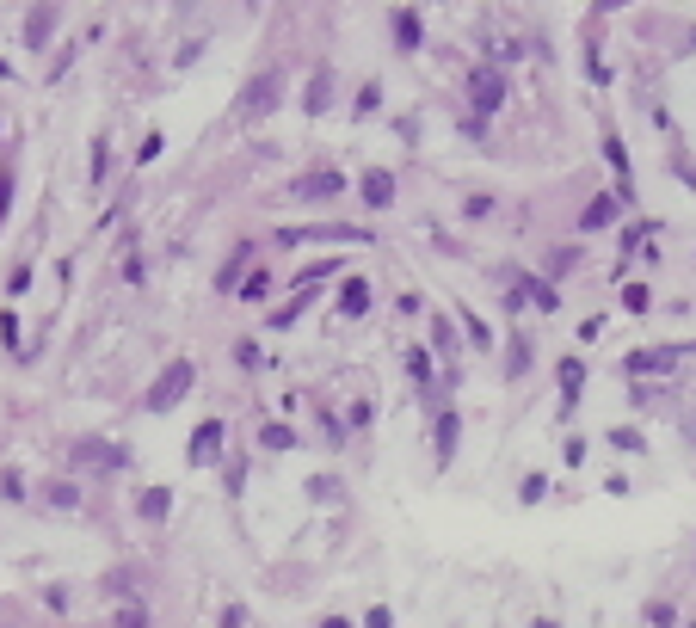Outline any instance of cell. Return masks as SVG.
Returning a JSON list of instances; mask_svg holds the SVG:
<instances>
[{
    "instance_id": "2e32d148",
    "label": "cell",
    "mask_w": 696,
    "mask_h": 628,
    "mask_svg": "<svg viewBox=\"0 0 696 628\" xmlns=\"http://www.w3.org/2000/svg\"><path fill=\"white\" fill-rule=\"evenodd\" d=\"M247 265H253V241H241V247L228 252V265L216 271V290H235V283L247 277Z\"/></svg>"
},
{
    "instance_id": "30bf717a",
    "label": "cell",
    "mask_w": 696,
    "mask_h": 628,
    "mask_svg": "<svg viewBox=\"0 0 696 628\" xmlns=\"http://www.w3.org/2000/svg\"><path fill=\"white\" fill-rule=\"evenodd\" d=\"M358 191H364V204H370V210H389V204H395V173L370 167V173L358 179Z\"/></svg>"
},
{
    "instance_id": "f546056e",
    "label": "cell",
    "mask_w": 696,
    "mask_h": 628,
    "mask_svg": "<svg viewBox=\"0 0 696 628\" xmlns=\"http://www.w3.org/2000/svg\"><path fill=\"white\" fill-rule=\"evenodd\" d=\"M112 628H148V610H142V604H124V610H118V623Z\"/></svg>"
},
{
    "instance_id": "9a60e30c",
    "label": "cell",
    "mask_w": 696,
    "mask_h": 628,
    "mask_svg": "<svg viewBox=\"0 0 696 628\" xmlns=\"http://www.w3.org/2000/svg\"><path fill=\"white\" fill-rule=\"evenodd\" d=\"M166 511H173V487H142L136 493V517L142 523H166Z\"/></svg>"
},
{
    "instance_id": "4fadbf2b",
    "label": "cell",
    "mask_w": 696,
    "mask_h": 628,
    "mask_svg": "<svg viewBox=\"0 0 696 628\" xmlns=\"http://www.w3.org/2000/svg\"><path fill=\"white\" fill-rule=\"evenodd\" d=\"M623 204H629L623 191H610V198H598V204H585V216H579V229H585V235H592V229H610V222L623 216Z\"/></svg>"
},
{
    "instance_id": "f1b7e54d",
    "label": "cell",
    "mask_w": 696,
    "mask_h": 628,
    "mask_svg": "<svg viewBox=\"0 0 696 628\" xmlns=\"http://www.w3.org/2000/svg\"><path fill=\"white\" fill-rule=\"evenodd\" d=\"M610 444H616V450H647V444H641V431H635V425H616V431H610Z\"/></svg>"
},
{
    "instance_id": "8992f818",
    "label": "cell",
    "mask_w": 696,
    "mask_h": 628,
    "mask_svg": "<svg viewBox=\"0 0 696 628\" xmlns=\"http://www.w3.org/2000/svg\"><path fill=\"white\" fill-rule=\"evenodd\" d=\"M456 438H462V413H456V407H437V425H431L437 469H450V456H456Z\"/></svg>"
},
{
    "instance_id": "e0dca14e",
    "label": "cell",
    "mask_w": 696,
    "mask_h": 628,
    "mask_svg": "<svg viewBox=\"0 0 696 628\" xmlns=\"http://www.w3.org/2000/svg\"><path fill=\"white\" fill-rule=\"evenodd\" d=\"M339 314H352V321H358V314H370V283H364V277H345V290H339Z\"/></svg>"
},
{
    "instance_id": "3957f363",
    "label": "cell",
    "mask_w": 696,
    "mask_h": 628,
    "mask_svg": "<svg viewBox=\"0 0 696 628\" xmlns=\"http://www.w3.org/2000/svg\"><path fill=\"white\" fill-rule=\"evenodd\" d=\"M290 198H296V204H327V198H345V173H339V167L296 173V179H290Z\"/></svg>"
},
{
    "instance_id": "603a6c76",
    "label": "cell",
    "mask_w": 696,
    "mask_h": 628,
    "mask_svg": "<svg viewBox=\"0 0 696 628\" xmlns=\"http://www.w3.org/2000/svg\"><path fill=\"white\" fill-rule=\"evenodd\" d=\"M456 321H462V333H468V339H475L481 352L493 345V333H487V321H481V314H468V308H456Z\"/></svg>"
},
{
    "instance_id": "8d00e7d4",
    "label": "cell",
    "mask_w": 696,
    "mask_h": 628,
    "mask_svg": "<svg viewBox=\"0 0 696 628\" xmlns=\"http://www.w3.org/2000/svg\"><path fill=\"white\" fill-rule=\"evenodd\" d=\"M364 628H395V616H389V610H383V604H376V610H370V616H364Z\"/></svg>"
},
{
    "instance_id": "ac0fdd59",
    "label": "cell",
    "mask_w": 696,
    "mask_h": 628,
    "mask_svg": "<svg viewBox=\"0 0 696 628\" xmlns=\"http://www.w3.org/2000/svg\"><path fill=\"white\" fill-rule=\"evenodd\" d=\"M512 290H518V296H530L537 308H561V296H555V283H549V277H512Z\"/></svg>"
},
{
    "instance_id": "44dd1931",
    "label": "cell",
    "mask_w": 696,
    "mask_h": 628,
    "mask_svg": "<svg viewBox=\"0 0 696 628\" xmlns=\"http://www.w3.org/2000/svg\"><path fill=\"white\" fill-rule=\"evenodd\" d=\"M259 450H296V431H290V425H278V419H272V425H266V431H259Z\"/></svg>"
},
{
    "instance_id": "d6a6232c",
    "label": "cell",
    "mask_w": 696,
    "mask_h": 628,
    "mask_svg": "<svg viewBox=\"0 0 696 628\" xmlns=\"http://www.w3.org/2000/svg\"><path fill=\"white\" fill-rule=\"evenodd\" d=\"M647 623H653V628H672V623H678V610H672V604H647Z\"/></svg>"
},
{
    "instance_id": "4dcf8cb0",
    "label": "cell",
    "mask_w": 696,
    "mask_h": 628,
    "mask_svg": "<svg viewBox=\"0 0 696 628\" xmlns=\"http://www.w3.org/2000/svg\"><path fill=\"white\" fill-rule=\"evenodd\" d=\"M376 105H383V87H376V81H370V87H364V93H358V118H370V112H376Z\"/></svg>"
},
{
    "instance_id": "836d02e7",
    "label": "cell",
    "mask_w": 696,
    "mask_h": 628,
    "mask_svg": "<svg viewBox=\"0 0 696 628\" xmlns=\"http://www.w3.org/2000/svg\"><path fill=\"white\" fill-rule=\"evenodd\" d=\"M235 358H241V364H247V370H259V364H266V358H259V345H253V339H241V345H235Z\"/></svg>"
},
{
    "instance_id": "cb8c5ba5",
    "label": "cell",
    "mask_w": 696,
    "mask_h": 628,
    "mask_svg": "<svg viewBox=\"0 0 696 628\" xmlns=\"http://www.w3.org/2000/svg\"><path fill=\"white\" fill-rule=\"evenodd\" d=\"M524 370H530V339H512V352H506V376L518 382Z\"/></svg>"
},
{
    "instance_id": "484cf974",
    "label": "cell",
    "mask_w": 696,
    "mask_h": 628,
    "mask_svg": "<svg viewBox=\"0 0 696 628\" xmlns=\"http://www.w3.org/2000/svg\"><path fill=\"white\" fill-rule=\"evenodd\" d=\"M0 500H31V493H25V475H19V469H6V475H0Z\"/></svg>"
},
{
    "instance_id": "9c48e42d",
    "label": "cell",
    "mask_w": 696,
    "mask_h": 628,
    "mask_svg": "<svg viewBox=\"0 0 696 628\" xmlns=\"http://www.w3.org/2000/svg\"><path fill=\"white\" fill-rule=\"evenodd\" d=\"M327 105H333V68L321 62V68L308 74V99H302V112H308V118H327Z\"/></svg>"
},
{
    "instance_id": "d6986e66",
    "label": "cell",
    "mask_w": 696,
    "mask_h": 628,
    "mask_svg": "<svg viewBox=\"0 0 696 628\" xmlns=\"http://www.w3.org/2000/svg\"><path fill=\"white\" fill-rule=\"evenodd\" d=\"M579 388H585V364H579V358H561V407H567V413H573Z\"/></svg>"
},
{
    "instance_id": "ffe728a7",
    "label": "cell",
    "mask_w": 696,
    "mask_h": 628,
    "mask_svg": "<svg viewBox=\"0 0 696 628\" xmlns=\"http://www.w3.org/2000/svg\"><path fill=\"white\" fill-rule=\"evenodd\" d=\"M43 500L56 505V511H81V487L74 481H56V487H43Z\"/></svg>"
},
{
    "instance_id": "ab89813d",
    "label": "cell",
    "mask_w": 696,
    "mask_h": 628,
    "mask_svg": "<svg viewBox=\"0 0 696 628\" xmlns=\"http://www.w3.org/2000/svg\"><path fill=\"white\" fill-rule=\"evenodd\" d=\"M537 628H555V623H537Z\"/></svg>"
},
{
    "instance_id": "277c9868",
    "label": "cell",
    "mask_w": 696,
    "mask_h": 628,
    "mask_svg": "<svg viewBox=\"0 0 696 628\" xmlns=\"http://www.w3.org/2000/svg\"><path fill=\"white\" fill-rule=\"evenodd\" d=\"M468 105H475L481 118H493V112L506 105V81H499V68H475V81H468Z\"/></svg>"
},
{
    "instance_id": "83f0119b",
    "label": "cell",
    "mask_w": 696,
    "mask_h": 628,
    "mask_svg": "<svg viewBox=\"0 0 696 628\" xmlns=\"http://www.w3.org/2000/svg\"><path fill=\"white\" fill-rule=\"evenodd\" d=\"M623 308H629V314H647V283H629V290H623Z\"/></svg>"
},
{
    "instance_id": "52a82bcc",
    "label": "cell",
    "mask_w": 696,
    "mask_h": 628,
    "mask_svg": "<svg viewBox=\"0 0 696 628\" xmlns=\"http://www.w3.org/2000/svg\"><path fill=\"white\" fill-rule=\"evenodd\" d=\"M684 352H691V345H660V352H635V358H629L623 370H629V376H653V370L666 376V370H672V364H678Z\"/></svg>"
},
{
    "instance_id": "6da1fadb",
    "label": "cell",
    "mask_w": 696,
    "mask_h": 628,
    "mask_svg": "<svg viewBox=\"0 0 696 628\" xmlns=\"http://www.w3.org/2000/svg\"><path fill=\"white\" fill-rule=\"evenodd\" d=\"M283 105V68H259L247 87H241V99H235V124H259V118H272Z\"/></svg>"
},
{
    "instance_id": "7402d4cb",
    "label": "cell",
    "mask_w": 696,
    "mask_h": 628,
    "mask_svg": "<svg viewBox=\"0 0 696 628\" xmlns=\"http://www.w3.org/2000/svg\"><path fill=\"white\" fill-rule=\"evenodd\" d=\"M333 271H339V259H314V265H302V277H296V283H302V290H314V283H327Z\"/></svg>"
},
{
    "instance_id": "e575fe53",
    "label": "cell",
    "mask_w": 696,
    "mask_h": 628,
    "mask_svg": "<svg viewBox=\"0 0 696 628\" xmlns=\"http://www.w3.org/2000/svg\"><path fill=\"white\" fill-rule=\"evenodd\" d=\"M6 210H12V167H0V222H6Z\"/></svg>"
},
{
    "instance_id": "f35d334b",
    "label": "cell",
    "mask_w": 696,
    "mask_h": 628,
    "mask_svg": "<svg viewBox=\"0 0 696 628\" xmlns=\"http://www.w3.org/2000/svg\"><path fill=\"white\" fill-rule=\"evenodd\" d=\"M0 628H6V610H0Z\"/></svg>"
},
{
    "instance_id": "74e56055",
    "label": "cell",
    "mask_w": 696,
    "mask_h": 628,
    "mask_svg": "<svg viewBox=\"0 0 696 628\" xmlns=\"http://www.w3.org/2000/svg\"><path fill=\"white\" fill-rule=\"evenodd\" d=\"M321 628H352V623H345V616H327V623H321Z\"/></svg>"
},
{
    "instance_id": "8fae6325",
    "label": "cell",
    "mask_w": 696,
    "mask_h": 628,
    "mask_svg": "<svg viewBox=\"0 0 696 628\" xmlns=\"http://www.w3.org/2000/svg\"><path fill=\"white\" fill-rule=\"evenodd\" d=\"M389 31H395L401 56H414V50H419V37H425V31H419V12H414V6H395V12H389Z\"/></svg>"
},
{
    "instance_id": "d4e9b609",
    "label": "cell",
    "mask_w": 696,
    "mask_h": 628,
    "mask_svg": "<svg viewBox=\"0 0 696 628\" xmlns=\"http://www.w3.org/2000/svg\"><path fill=\"white\" fill-rule=\"evenodd\" d=\"M266 296H272V277H266V271H253V277L241 283V296H235V302H266Z\"/></svg>"
},
{
    "instance_id": "4316f807",
    "label": "cell",
    "mask_w": 696,
    "mask_h": 628,
    "mask_svg": "<svg viewBox=\"0 0 696 628\" xmlns=\"http://www.w3.org/2000/svg\"><path fill=\"white\" fill-rule=\"evenodd\" d=\"M407 376H414V382H431V358H425V345H414V352H407Z\"/></svg>"
},
{
    "instance_id": "7a4b0ae2",
    "label": "cell",
    "mask_w": 696,
    "mask_h": 628,
    "mask_svg": "<svg viewBox=\"0 0 696 628\" xmlns=\"http://www.w3.org/2000/svg\"><path fill=\"white\" fill-rule=\"evenodd\" d=\"M191 382H197V364H191V358H166V364H160V376L148 382L142 407H148V413H173V407L191 394Z\"/></svg>"
},
{
    "instance_id": "7c38bea8",
    "label": "cell",
    "mask_w": 696,
    "mask_h": 628,
    "mask_svg": "<svg viewBox=\"0 0 696 628\" xmlns=\"http://www.w3.org/2000/svg\"><path fill=\"white\" fill-rule=\"evenodd\" d=\"M56 19H62L56 6H31V12H25V50H43L50 31H56Z\"/></svg>"
},
{
    "instance_id": "ba28073f",
    "label": "cell",
    "mask_w": 696,
    "mask_h": 628,
    "mask_svg": "<svg viewBox=\"0 0 696 628\" xmlns=\"http://www.w3.org/2000/svg\"><path fill=\"white\" fill-rule=\"evenodd\" d=\"M278 241H283V247H296V241H370V229H345V222H327V229H283Z\"/></svg>"
},
{
    "instance_id": "d590c367",
    "label": "cell",
    "mask_w": 696,
    "mask_h": 628,
    "mask_svg": "<svg viewBox=\"0 0 696 628\" xmlns=\"http://www.w3.org/2000/svg\"><path fill=\"white\" fill-rule=\"evenodd\" d=\"M25 283H31V265H19V271L6 277V296H25Z\"/></svg>"
},
{
    "instance_id": "5b68a950",
    "label": "cell",
    "mask_w": 696,
    "mask_h": 628,
    "mask_svg": "<svg viewBox=\"0 0 696 628\" xmlns=\"http://www.w3.org/2000/svg\"><path fill=\"white\" fill-rule=\"evenodd\" d=\"M130 456L112 444V438H81L74 444V469H124Z\"/></svg>"
},
{
    "instance_id": "5bb4252c",
    "label": "cell",
    "mask_w": 696,
    "mask_h": 628,
    "mask_svg": "<svg viewBox=\"0 0 696 628\" xmlns=\"http://www.w3.org/2000/svg\"><path fill=\"white\" fill-rule=\"evenodd\" d=\"M222 456V419H204L191 431V462H216Z\"/></svg>"
},
{
    "instance_id": "1f68e13d",
    "label": "cell",
    "mask_w": 696,
    "mask_h": 628,
    "mask_svg": "<svg viewBox=\"0 0 696 628\" xmlns=\"http://www.w3.org/2000/svg\"><path fill=\"white\" fill-rule=\"evenodd\" d=\"M518 493H524V505H537L543 493H549V481H543V475H524V487H518Z\"/></svg>"
}]
</instances>
